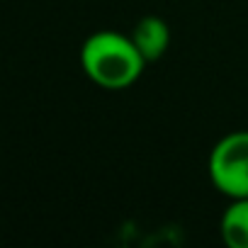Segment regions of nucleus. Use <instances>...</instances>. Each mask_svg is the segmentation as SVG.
Instances as JSON below:
<instances>
[{
  "mask_svg": "<svg viewBox=\"0 0 248 248\" xmlns=\"http://www.w3.org/2000/svg\"><path fill=\"white\" fill-rule=\"evenodd\" d=\"M219 231L229 248H248V197H238L224 209Z\"/></svg>",
  "mask_w": 248,
  "mask_h": 248,
  "instance_id": "obj_4",
  "label": "nucleus"
},
{
  "mask_svg": "<svg viewBox=\"0 0 248 248\" xmlns=\"http://www.w3.org/2000/svg\"><path fill=\"white\" fill-rule=\"evenodd\" d=\"M144 56L129 34L100 30L93 32L80 46V68L95 85L105 90H124L134 85L144 73Z\"/></svg>",
  "mask_w": 248,
  "mask_h": 248,
  "instance_id": "obj_1",
  "label": "nucleus"
},
{
  "mask_svg": "<svg viewBox=\"0 0 248 248\" xmlns=\"http://www.w3.org/2000/svg\"><path fill=\"white\" fill-rule=\"evenodd\" d=\"M129 37L137 44V49H139V54L144 56L146 63L158 61L170 46V27L158 15H144L134 25Z\"/></svg>",
  "mask_w": 248,
  "mask_h": 248,
  "instance_id": "obj_3",
  "label": "nucleus"
},
{
  "mask_svg": "<svg viewBox=\"0 0 248 248\" xmlns=\"http://www.w3.org/2000/svg\"><path fill=\"white\" fill-rule=\"evenodd\" d=\"M212 185L231 197H248V132H231L221 137L209 154Z\"/></svg>",
  "mask_w": 248,
  "mask_h": 248,
  "instance_id": "obj_2",
  "label": "nucleus"
}]
</instances>
